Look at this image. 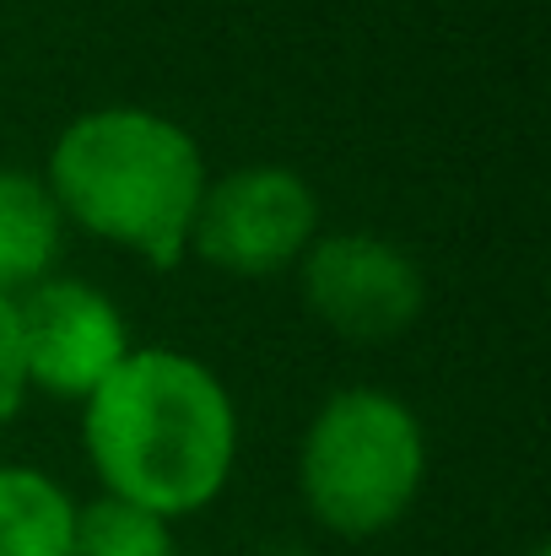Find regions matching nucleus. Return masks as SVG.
Returning <instances> with one entry per match:
<instances>
[{
    "mask_svg": "<svg viewBox=\"0 0 551 556\" xmlns=\"http://www.w3.org/2000/svg\"><path fill=\"white\" fill-rule=\"evenodd\" d=\"M320 227L314 189L292 168H238L216 185H205L189 249L227 270V276H276L287 270Z\"/></svg>",
    "mask_w": 551,
    "mask_h": 556,
    "instance_id": "20e7f679",
    "label": "nucleus"
},
{
    "mask_svg": "<svg viewBox=\"0 0 551 556\" xmlns=\"http://www.w3.org/2000/svg\"><path fill=\"white\" fill-rule=\"evenodd\" d=\"M530 556H551V552H547V546H536V552H530Z\"/></svg>",
    "mask_w": 551,
    "mask_h": 556,
    "instance_id": "9b49d317",
    "label": "nucleus"
},
{
    "mask_svg": "<svg viewBox=\"0 0 551 556\" xmlns=\"http://www.w3.org/2000/svg\"><path fill=\"white\" fill-rule=\"evenodd\" d=\"M43 185L60 216L92 238L125 243L174 270L189 254L205 163L189 130L152 109H92L60 130Z\"/></svg>",
    "mask_w": 551,
    "mask_h": 556,
    "instance_id": "f03ea898",
    "label": "nucleus"
},
{
    "mask_svg": "<svg viewBox=\"0 0 551 556\" xmlns=\"http://www.w3.org/2000/svg\"><path fill=\"white\" fill-rule=\"evenodd\" d=\"M60 205L43 179L22 168H0V298L49 281L60 260Z\"/></svg>",
    "mask_w": 551,
    "mask_h": 556,
    "instance_id": "0eeeda50",
    "label": "nucleus"
},
{
    "mask_svg": "<svg viewBox=\"0 0 551 556\" xmlns=\"http://www.w3.org/2000/svg\"><path fill=\"white\" fill-rule=\"evenodd\" d=\"M76 503L43 470L0 465V556H71Z\"/></svg>",
    "mask_w": 551,
    "mask_h": 556,
    "instance_id": "6e6552de",
    "label": "nucleus"
},
{
    "mask_svg": "<svg viewBox=\"0 0 551 556\" xmlns=\"http://www.w3.org/2000/svg\"><path fill=\"white\" fill-rule=\"evenodd\" d=\"M82 438L109 497L163 525L200 514L233 476L238 416L222 378L168 346L130 352L87 394Z\"/></svg>",
    "mask_w": 551,
    "mask_h": 556,
    "instance_id": "f257e3e1",
    "label": "nucleus"
},
{
    "mask_svg": "<svg viewBox=\"0 0 551 556\" xmlns=\"http://www.w3.org/2000/svg\"><path fill=\"white\" fill-rule=\"evenodd\" d=\"M27 394V372H22V336H16V303L0 298V427L16 416Z\"/></svg>",
    "mask_w": 551,
    "mask_h": 556,
    "instance_id": "9d476101",
    "label": "nucleus"
},
{
    "mask_svg": "<svg viewBox=\"0 0 551 556\" xmlns=\"http://www.w3.org/2000/svg\"><path fill=\"white\" fill-rule=\"evenodd\" d=\"M71 556H179V546L158 514L130 508L120 497H98V503L76 508Z\"/></svg>",
    "mask_w": 551,
    "mask_h": 556,
    "instance_id": "1a4fd4ad",
    "label": "nucleus"
},
{
    "mask_svg": "<svg viewBox=\"0 0 551 556\" xmlns=\"http://www.w3.org/2000/svg\"><path fill=\"white\" fill-rule=\"evenodd\" d=\"M303 298L336 336L389 341L422 314V276L395 243L367 232H336L309 249Z\"/></svg>",
    "mask_w": 551,
    "mask_h": 556,
    "instance_id": "423d86ee",
    "label": "nucleus"
},
{
    "mask_svg": "<svg viewBox=\"0 0 551 556\" xmlns=\"http://www.w3.org/2000/svg\"><path fill=\"white\" fill-rule=\"evenodd\" d=\"M16 303V336H22V372L27 383L87 400L109 372L130 357V330L120 308L87 287V281H38Z\"/></svg>",
    "mask_w": 551,
    "mask_h": 556,
    "instance_id": "39448f33",
    "label": "nucleus"
},
{
    "mask_svg": "<svg viewBox=\"0 0 551 556\" xmlns=\"http://www.w3.org/2000/svg\"><path fill=\"white\" fill-rule=\"evenodd\" d=\"M427 476L422 421L389 389H341L309 421L298 486L309 514L341 535L367 541L405 519Z\"/></svg>",
    "mask_w": 551,
    "mask_h": 556,
    "instance_id": "7ed1b4c3",
    "label": "nucleus"
}]
</instances>
